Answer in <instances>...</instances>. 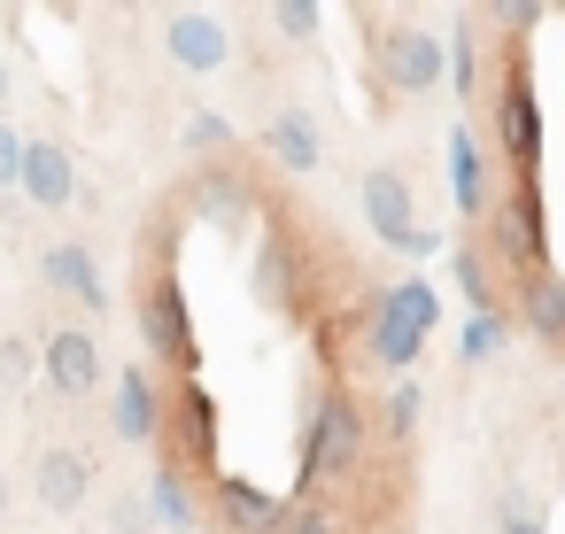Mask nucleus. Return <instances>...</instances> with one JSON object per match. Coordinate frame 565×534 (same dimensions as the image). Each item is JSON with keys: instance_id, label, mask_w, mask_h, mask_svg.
<instances>
[{"instance_id": "1", "label": "nucleus", "mask_w": 565, "mask_h": 534, "mask_svg": "<svg viewBox=\"0 0 565 534\" xmlns=\"http://www.w3.org/2000/svg\"><path fill=\"white\" fill-rule=\"evenodd\" d=\"M434 318H441V295H434L426 279H395V287L380 295V310H372V356L403 372V364L426 349Z\"/></svg>"}, {"instance_id": "2", "label": "nucleus", "mask_w": 565, "mask_h": 534, "mask_svg": "<svg viewBox=\"0 0 565 534\" xmlns=\"http://www.w3.org/2000/svg\"><path fill=\"white\" fill-rule=\"evenodd\" d=\"M441 63H449V40H434L418 24H380L372 32V78L387 94H434L441 86Z\"/></svg>"}, {"instance_id": "3", "label": "nucleus", "mask_w": 565, "mask_h": 534, "mask_svg": "<svg viewBox=\"0 0 565 534\" xmlns=\"http://www.w3.org/2000/svg\"><path fill=\"white\" fill-rule=\"evenodd\" d=\"M356 449H364V418H356V403H349L341 387H326V395L310 403V434H302V488L341 480V472L356 464Z\"/></svg>"}, {"instance_id": "4", "label": "nucleus", "mask_w": 565, "mask_h": 534, "mask_svg": "<svg viewBox=\"0 0 565 534\" xmlns=\"http://www.w3.org/2000/svg\"><path fill=\"white\" fill-rule=\"evenodd\" d=\"M495 125H503V140H511L519 179H534V163H542V109H534V78H526V63H519V55L503 63V86H495Z\"/></svg>"}, {"instance_id": "5", "label": "nucleus", "mask_w": 565, "mask_h": 534, "mask_svg": "<svg viewBox=\"0 0 565 534\" xmlns=\"http://www.w3.org/2000/svg\"><path fill=\"white\" fill-rule=\"evenodd\" d=\"M40 372H47V387L55 395H94V380H102V341L86 333V325H63V333H47L40 341Z\"/></svg>"}, {"instance_id": "6", "label": "nucleus", "mask_w": 565, "mask_h": 534, "mask_svg": "<svg viewBox=\"0 0 565 534\" xmlns=\"http://www.w3.org/2000/svg\"><path fill=\"white\" fill-rule=\"evenodd\" d=\"M140 333H148V349H156L163 364H194V325H186L179 279H156V287L140 295Z\"/></svg>"}, {"instance_id": "7", "label": "nucleus", "mask_w": 565, "mask_h": 534, "mask_svg": "<svg viewBox=\"0 0 565 534\" xmlns=\"http://www.w3.org/2000/svg\"><path fill=\"white\" fill-rule=\"evenodd\" d=\"M163 418H171V403H163L156 372H148V364H125V372H117V403H109L117 441H156V434H163Z\"/></svg>"}, {"instance_id": "8", "label": "nucleus", "mask_w": 565, "mask_h": 534, "mask_svg": "<svg viewBox=\"0 0 565 534\" xmlns=\"http://www.w3.org/2000/svg\"><path fill=\"white\" fill-rule=\"evenodd\" d=\"M163 426H171V441H179V472H186V464H202V472L217 464V403H210L202 380H186V387L171 395V418H163Z\"/></svg>"}, {"instance_id": "9", "label": "nucleus", "mask_w": 565, "mask_h": 534, "mask_svg": "<svg viewBox=\"0 0 565 534\" xmlns=\"http://www.w3.org/2000/svg\"><path fill=\"white\" fill-rule=\"evenodd\" d=\"M495 241H503V256H519L526 271H542L550 233H542V194H534V179L511 186V202H503V217H495Z\"/></svg>"}, {"instance_id": "10", "label": "nucleus", "mask_w": 565, "mask_h": 534, "mask_svg": "<svg viewBox=\"0 0 565 534\" xmlns=\"http://www.w3.org/2000/svg\"><path fill=\"white\" fill-rule=\"evenodd\" d=\"M163 47H171V63H179V71H217V63L233 55L225 24H217V17H202V9H179V17L163 24Z\"/></svg>"}, {"instance_id": "11", "label": "nucleus", "mask_w": 565, "mask_h": 534, "mask_svg": "<svg viewBox=\"0 0 565 534\" xmlns=\"http://www.w3.org/2000/svg\"><path fill=\"white\" fill-rule=\"evenodd\" d=\"M364 217H372V233L387 241V248H403L418 225H411V186H403V171L395 163H372L364 171Z\"/></svg>"}, {"instance_id": "12", "label": "nucleus", "mask_w": 565, "mask_h": 534, "mask_svg": "<svg viewBox=\"0 0 565 534\" xmlns=\"http://www.w3.org/2000/svg\"><path fill=\"white\" fill-rule=\"evenodd\" d=\"M40 210H71V194H78V163H71V148H55V140H32V156H24V179H17Z\"/></svg>"}, {"instance_id": "13", "label": "nucleus", "mask_w": 565, "mask_h": 534, "mask_svg": "<svg viewBox=\"0 0 565 534\" xmlns=\"http://www.w3.org/2000/svg\"><path fill=\"white\" fill-rule=\"evenodd\" d=\"M40 271H47V287L78 295L86 310H102V302H109V287H102V264H94V248H86V241H55Z\"/></svg>"}, {"instance_id": "14", "label": "nucleus", "mask_w": 565, "mask_h": 534, "mask_svg": "<svg viewBox=\"0 0 565 534\" xmlns=\"http://www.w3.org/2000/svg\"><path fill=\"white\" fill-rule=\"evenodd\" d=\"M94 495V457L86 449H47L40 457V503L47 511H78Z\"/></svg>"}, {"instance_id": "15", "label": "nucleus", "mask_w": 565, "mask_h": 534, "mask_svg": "<svg viewBox=\"0 0 565 534\" xmlns=\"http://www.w3.org/2000/svg\"><path fill=\"white\" fill-rule=\"evenodd\" d=\"M264 148L279 156V171H318V156H326V148H318V125H310L302 102H287V109L264 125Z\"/></svg>"}, {"instance_id": "16", "label": "nucleus", "mask_w": 565, "mask_h": 534, "mask_svg": "<svg viewBox=\"0 0 565 534\" xmlns=\"http://www.w3.org/2000/svg\"><path fill=\"white\" fill-rule=\"evenodd\" d=\"M217 519H225L233 534H279L287 503H271V495L248 488V480H217Z\"/></svg>"}, {"instance_id": "17", "label": "nucleus", "mask_w": 565, "mask_h": 534, "mask_svg": "<svg viewBox=\"0 0 565 534\" xmlns=\"http://www.w3.org/2000/svg\"><path fill=\"white\" fill-rule=\"evenodd\" d=\"M519 318H526L542 341H565V279H557V271H526V287H519Z\"/></svg>"}, {"instance_id": "18", "label": "nucleus", "mask_w": 565, "mask_h": 534, "mask_svg": "<svg viewBox=\"0 0 565 534\" xmlns=\"http://www.w3.org/2000/svg\"><path fill=\"white\" fill-rule=\"evenodd\" d=\"M449 186H457V210H465V217H480V210H488V171H480L472 132H449Z\"/></svg>"}, {"instance_id": "19", "label": "nucleus", "mask_w": 565, "mask_h": 534, "mask_svg": "<svg viewBox=\"0 0 565 534\" xmlns=\"http://www.w3.org/2000/svg\"><path fill=\"white\" fill-rule=\"evenodd\" d=\"M194 217H210V225H241V217H248V194H241L225 171H202V179H194Z\"/></svg>"}, {"instance_id": "20", "label": "nucleus", "mask_w": 565, "mask_h": 534, "mask_svg": "<svg viewBox=\"0 0 565 534\" xmlns=\"http://www.w3.org/2000/svg\"><path fill=\"white\" fill-rule=\"evenodd\" d=\"M256 295H264L271 310H287V302H295V271H287V233H264V248H256Z\"/></svg>"}, {"instance_id": "21", "label": "nucleus", "mask_w": 565, "mask_h": 534, "mask_svg": "<svg viewBox=\"0 0 565 534\" xmlns=\"http://www.w3.org/2000/svg\"><path fill=\"white\" fill-rule=\"evenodd\" d=\"M148 503H156V519H163V526H179V534L194 526V495H186V472H179V464L148 480Z\"/></svg>"}, {"instance_id": "22", "label": "nucleus", "mask_w": 565, "mask_h": 534, "mask_svg": "<svg viewBox=\"0 0 565 534\" xmlns=\"http://www.w3.org/2000/svg\"><path fill=\"white\" fill-rule=\"evenodd\" d=\"M279 534H341V511H333V503H318V488H302V503L279 519Z\"/></svg>"}, {"instance_id": "23", "label": "nucleus", "mask_w": 565, "mask_h": 534, "mask_svg": "<svg viewBox=\"0 0 565 534\" xmlns=\"http://www.w3.org/2000/svg\"><path fill=\"white\" fill-rule=\"evenodd\" d=\"M109 534H156V503H148V488H132V495L109 503Z\"/></svg>"}, {"instance_id": "24", "label": "nucleus", "mask_w": 565, "mask_h": 534, "mask_svg": "<svg viewBox=\"0 0 565 534\" xmlns=\"http://www.w3.org/2000/svg\"><path fill=\"white\" fill-rule=\"evenodd\" d=\"M449 279L472 295V310H488V295H495V287H488V264H480V248H457V256H449Z\"/></svg>"}, {"instance_id": "25", "label": "nucleus", "mask_w": 565, "mask_h": 534, "mask_svg": "<svg viewBox=\"0 0 565 534\" xmlns=\"http://www.w3.org/2000/svg\"><path fill=\"white\" fill-rule=\"evenodd\" d=\"M32 372H40V349L24 333H9V341H0V387H24Z\"/></svg>"}, {"instance_id": "26", "label": "nucleus", "mask_w": 565, "mask_h": 534, "mask_svg": "<svg viewBox=\"0 0 565 534\" xmlns=\"http://www.w3.org/2000/svg\"><path fill=\"white\" fill-rule=\"evenodd\" d=\"M495 341H503V318H495V310H472V325H465V364L495 356Z\"/></svg>"}, {"instance_id": "27", "label": "nucleus", "mask_w": 565, "mask_h": 534, "mask_svg": "<svg viewBox=\"0 0 565 534\" xmlns=\"http://www.w3.org/2000/svg\"><path fill=\"white\" fill-rule=\"evenodd\" d=\"M186 148H233V125L202 109V117H186Z\"/></svg>"}, {"instance_id": "28", "label": "nucleus", "mask_w": 565, "mask_h": 534, "mask_svg": "<svg viewBox=\"0 0 565 534\" xmlns=\"http://www.w3.org/2000/svg\"><path fill=\"white\" fill-rule=\"evenodd\" d=\"M380 410H387V434H395V441H403V434H411V426H418V387H395V395H387V403H380Z\"/></svg>"}, {"instance_id": "29", "label": "nucleus", "mask_w": 565, "mask_h": 534, "mask_svg": "<svg viewBox=\"0 0 565 534\" xmlns=\"http://www.w3.org/2000/svg\"><path fill=\"white\" fill-rule=\"evenodd\" d=\"M488 17H495V32H534V24H542V9H534V0H495Z\"/></svg>"}, {"instance_id": "30", "label": "nucleus", "mask_w": 565, "mask_h": 534, "mask_svg": "<svg viewBox=\"0 0 565 534\" xmlns=\"http://www.w3.org/2000/svg\"><path fill=\"white\" fill-rule=\"evenodd\" d=\"M24 156H32V140H17L9 125H0V186H17V179H24Z\"/></svg>"}, {"instance_id": "31", "label": "nucleus", "mask_w": 565, "mask_h": 534, "mask_svg": "<svg viewBox=\"0 0 565 534\" xmlns=\"http://www.w3.org/2000/svg\"><path fill=\"white\" fill-rule=\"evenodd\" d=\"M503 534H542V526H534V503H526V488H503Z\"/></svg>"}, {"instance_id": "32", "label": "nucleus", "mask_w": 565, "mask_h": 534, "mask_svg": "<svg viewBox=\"0 0 565 534\" xmlns=\"http://www.w3.org/2000/svg\"><path fill=\"white\" fill-rule=\"evenodd\" d=\"M271 17H279V32H295V40H310V32H318V9H310V0H279Z\"/></svg>"}, {"instance_id": "33", "label": "nucleus", "mask_w": 565, "mask_h": 534, "mask_svg": "<svg viewBox=\"0 0 565 534\" xmlns=\"http://www.w3.org/2000/svg\"><path fill=\"white\" fill-rule=\"evenodd\" d=\"M0 511H9V480H0Z\"/></svg>"}]
</instances>
